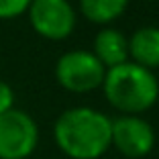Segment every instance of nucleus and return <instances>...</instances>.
Masks as SVG:
<instances>
[{
	"label": "nucleus",
	"mask_w": 159,
	"mask_h": 159,
	"mask_svg": "<svg viewBox=\"0 0 159 159\" xmlns=\"http://www.w3.org/2000/svg\"><path fill=\"white\" fill-rule=\"evenodd\" d=\"M112 118L90 106L67 108L53 125V139L70 159H98L110 147Z\"/></svg>",
	"instance_id": "obj_1"
},
{
	"label": "nucleus",
	"mask_w": 159,
	"mask_h": 159,
	"mask_svg": "<svg viewBox=\"0 0 159 159\" xmlns=\"http://www.w3.org/2000/svg\"><path fill=\"white\" fill-rule=\"evenodd\" d=\"M102 90L110 106L122 114L133 116L149 110L159 98L157 75L133 61H125L116 67L106 70Z\"/></svg>",
	"instance_id": "obj_2"
},
{
	"label": "nucleus",
	"mask_w": 159,
	"mask_h": 159,
	"mask_svg": "<svg viewBox=\"0 0 159 159\" xmlns=\"http://www.w3.org/2000/svg\"><path fill=\"white\" fill-rule=\"evenodd\" d=\"M104 75L106 67L92 51L86 49H74L63 53L55 63V78L59 86L74 94H86L102 88Z\"/></svg>",
	"instance_id": "obj_3"
},
{
	"label": "nucleus",
	"mask_w": 159,
	"mask_h": 159,
	"mask_svg": "<svg viewBox=\"0 0 159 159\" xmlns=\"http://www.w3.org/2000/svg\"><path fill=\"white\" fill-rule=\"evenodd\" d=\"M39 145V126L31 114L12 108L0 114V159H27Z\"/></svg>",
	"instance_id": "obj_4"
},
{
	"label": "nucleus",
	"mask_w": 159,
	"mask_h": 159,
	"mask_svg": "<svg viewBox=\"0 0 159 159\" xmlns=\"http://www.w3.org/2000/svg\"><path fill=\"white\" fill-rule=\"evenodd\" d=\"M27 12L33 31L49 41L67 39L75 29V10L70 0H31Z\"/></svg>",
	"instance_id": "obj_5"
},
{
	"label": "nucleus",
	"mask_w": 159,
	"mask_h": 159,
	"mask_svg": "<svg viewBox=\"0 0 159 159\" xmlns=\"http://www.w3.org/2000/svg\"><path fill=\"white\" fill-rule=\"evenodd\" d=\"M110 147L129 159H141L155 147L153 126L141 116L122 114L114 118L110 126Z\"/></svg>",
	"instance_id": "obj_6"
},
{
	"label": "nucleus",
	"mask_w": 159,
	"mask_h": 159,
	"mask_svg": "<svg viewBox=\"0 0 159 159\" xmlns=\"http://www.w3.org/2000/svg\"><path fill=\"white\" fill-rule=\"evenodd\" d=\"M129 61L153 71L159 67V29L141 27L129 37Z\"/></svg>",
	"instance_id": "obj_7"
},
{
	"label": "nucleus",
	"mask_w": 159,
	"mask_h": 159,
	"mask_svg": "<svg viewBox=\"0 0 159 159\" xmlns=\"http://www.w3.org/2000/svg\"><path fill=\"white\" fill-rule=\"evenodd\" d=\"M94 55L106 70L129 61V39L118 29L106 27L94 39Z\"/></svg>",
	"instance_id": "obj_8"
},
{
	"label": "nucleus",
	"mask_w": 159,
	"mask_h": 159,
	"mask_svg": "<svg viewBox=\"0 0 159 159\" xmlns=\"http://www.w3.org/2000/svg\"><path fill=\"white\" fill-rule=\"evenodd\" d=\"M129 6V0H80V10L88 20L96 25H108L116 20Z\"/></svg>",
	"instance_id": "obj_9"
},
{
	"label": "nucleus",
	"mask_w": 159,
	"mask_h": 159,
	"mask_svg": "<svg viewBox=\"0 0 159 159\" xmlns=\"http://www.w3.org/2000/svg\"><path fill=\"white\" fill-rule=\"evenodd\" d=\"M31 0H0V20H8L20 16L29 10Z\"/></svg>",
	"instance_id": "obj_10"
},
{
	"label": "nucleus",
	"mask_w": 159,
	"mask_h": 159,
	"mask_svg": "<svg viewBox=\"0 0 159 159\" xmlns=\"http://www.w3.org/2000/svg\"><path fill=\"white\" fill-rule=\"evenodd\" d=\"M14 108V90L6 82L0 80V114L8 112Z\"/></svg>",
	"instance_id": "obj_11"
}]
</instances>
